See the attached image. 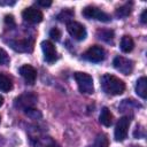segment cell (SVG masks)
Returning <instances> with one entry per match:
<instances>
[{"label":"cell","instance_id":"6da1fadb","mask_svg":"<svg viewBox=\"0 0 147 147\" xmlns=\"http://www.w3.org/2000/svg\"><path fill=\"white\" fill-rule=\"evenodd\" d=\"M100 83H101V88L103 90V92L110 95H119L125 90L124 82L110 74H105L101 77Z\"/></svg>","mask_w":147,"mask_h":147},{"label":"cell","instance_id":"7a4b0ae2","mask_svg":"<svg viewBox=\"0 0 147 147\" xmlns=\"http://www.w3.org/2000/svg\"><path fill=\"white\" fill-rule=\"evenodd\" d=\"M75 80L78 85V88L82 93L85 94H92L94 92V86H93V78L88 74L85 72H75L74 75Z\"/></svg>","mask_w":147,"mask_h":147},{"label":"cell","instance_id":"3957f363","mask_svg":"<svg viewBox=\"0 0 147 147\" xmlns=\"http://www.w3.org/2000/svg\"><path fill=\"white\" fill-rule=\"evenodd\" d=\"M36 102H37V95L31 92H25L15 99L14 106H15V108L22 109L25 111L29 108H33Z\"/></svg>","mask_w":147,"mask_h":147},{"label":"cell","instance_id":"277c9868","mask_svg":"<svg viewBox=\"0 0 147 147\" xmlns=\"http://www.w3.org/2000/svg\"><path fill=\"white\" fill-rule=\"evenodd\" d=\"M82 14L86 18H93V20H98V21H101V22H109L111 20L110 15H108L107 13L102 11L101 9H99L98 7H94V6L85 7L83 9Z\"/></svg>","mask_w":147,"mask_h":147},{"label":"cell","instance_id":"5b68a950","mask_svg":"<svg viewBox=\"0 0 147 147\" xmlns=\"http://www.w3.org/2000/svg\"><path fill=\"white\" fill-rule=\"evenodd\" d=\"M67 30H68L69 34L76 40H84L87 34L85 26L75 21H70L67 23Z\"/></svg>","mask_w":147,"mask_h":147},{"label":"cell","instance_id":"8992f818","mask_svg":"<svg viewBox=\"0 0 147 147\" xmlns=\"http://www.w3.org/2000/svg\"><path fill=\"white\" fill-rule=\"evenodd\" d=\"M129 126H130V118L127 116H123L118 119L115 126V133H114L116 141H123L126 138Z\"/></svg>","mask_w":147,"mask_h":147},{"label":"cell","instance_id":"52a82bcc","mask_svg":"<svg viewBox=\"0 0 147 147\" xmlns=\"http://www.w3.org/2000/svg\"><path fill=\"white\" fill-rule=\"evenodd\" d=\"M113 64H114V68L122 72L123 75H130L133 70V61L126 59V57H123V56H116L113 61Z\"/></svg>","mask_w":147,"mask_h":147},{"label":"cell","instance_id":"ba28073f","mask_svg":"<svg viewBox=\"0 0 147 147\" xmlns=\"http://www.w3.org/2000/svg\"><path fill=\"white\" fill-rule=\"evenodd\" d=\"M84 59L94 63L101 62L105 59V49L99 45H93L84 53Z\"/></svg>","mask_w":147,"mask_h":147},{"label":"cell","instance_id":"9c48e42d","mask_svg":"<svg viewBox=\"0 0 147 147\" xmlns=\"http://www.w3.org/2000/svg\"><path fill=\"white\" fill-rule=\"evenodd\" d=\"M22 17L24 18V21L32 23V24H36V23H40L42 21L44 15H42L41 10H39L34 7H29V8H25L23 10Z\"/></svg>","mask_w":147,"mask_h":147},{"label":"cell","instance_id":"30bf717a","mask_svg":"<svg viewBox=\"0 0 147 147\" xmlns=\"http://www.w3.org/2000/svg\"><path fill=\"white\" fill-rule=\"evenodd\" d=\"M41 49L44 53V59L46 62L52 63L57 59V53H56V48L53 45V42H51L49 40H44L41 42Z\"/></svg>","mask_w":147,"mask_h":147},{"label":"cell","instance_id":"8fae6325","mask_svg":"<svg viewBox=\"0 0 147 147\" xmlns=\"http://www.w3.org/2000/svg\"><path fill=\"white\" fill-rule=\"evenodd\" d=\"M20 74L24 78L25 83L29 85H33L37 78V71L36 69L30 64H24L20 68Z\"/></svg>","mask_w":147,"mask_h":147},{"label":"cell","instance_id":"7c38bea8","mask_svg":"<svg viewBox=\"0 0 147 147\" xmlns=\"http://www.w3.org/2000/svg\"><path fill=\"white\" fill-rule=\"evenodd\" d=\"M136 92L141 99H146L147 96V78L146 77H140L137 80Z\"/></svg>","mask_w":147,"mask_h":147},{"label":"cell","instance_id":"4fadbf2b","mask_svg":"<svg viewBox=\"0 0 147 147\" xmlns=\"http://www.w3.org/2000/svg\"><path fill=\"white\" fill-rule=\"evenodd\" d=\"M99 122L107 127L113 124V114L110 113V110L107 107H103L101 109V113L99 116Z\"/></svg>","mask_w":147,"mask_h":147},{"label":"cell","instance_id":"5bb4252c","mask_svg":"<svg viewBox=\"0 0 147 147\" xmlns=\"http://www.w3.org/2000/svg\"><path fill=\"white\" fill-rule=\"evenodd\" d=\"M119 47H121V51L123 53H130L134 47V41L130 36H124L121 39Z\"/></svg>","mask_w":147,"mask_h":147},{"label":"cell","instance_id":"9a60e30c","mask_svg":"<svg viewBox=\"0 0 147 147\" xmlns=\"http://www.w3.org/2000/svg\"><path fill=\"white\" fill-rule=\"evenodd\" d=\"M131 11H132V2H127L121 6L119 8H117L115 11V15L118 18H124V17H127L131 14Z\"/></svg>","mask_w":147,"mask_h":147},{"label":"cell","instance_id":"2e32d148","mask_svg":"<svg viewBox=\"0 0 147 147\" xmlns=\"http://www.w3.org/2000/svg\"><path fill=\"white\" fill-rule=\"evenodd\" d=\"M11 88H13V83L9 79V77H7L3 74H0V91L9 92Z\"/></svg>","mask_w":147,"mask_h":147},{"label":"cell","instance_id":"e0dca14e","mask_svg":"<svg viewBox=\"0 0 147 147\" xmlns=\"http://www.w3.org/2000/svg\"><path fill=\"white\" fill-rule=\"evenodd\" d=\"M10 46L15 51L26 52L29 47V41L28 40H15V41H10Z\"/></svg>","mask_w":147,"mask_h":147},{"label":"cell","instance_id":"ac0fdd59","mask_svg":"<svg viewBox=\"0 0 147 147\" xmlns=\"http://www.w3.org/2000/svg\"><path fill=\"white\" fill-rule=\"evenodd\" d=\"M98 37L106 41V42H113L114 39V31L113 30H99L98 31Z\"/></svg>","mask_w":147,"mask_h":147},{"label":"cell","instance_id":"d6986e66","mask_svg":"<svg viewBox=\"0 0 147 147\" xmlns=\"http://www.w3.org/2000/svg\"><path fill=\"white\" fill-rule=\"evenodd\" d=\"M108 138L106 134H99L95 140H94V144L92 146H88V147H108Z\"/></svg>","mask_w":147,"mask_h":147},{"label":"cell","instance_id":"ffe728a7","mask_svg":"<svg viewBox=\"0 0 147 147\" xmlns=\"http://www.w3.org/2000/svg\"><path fill=\"white\" fill-rule=\"evenodd\" d=\"M72 16H74V11L70 10V9H65V10L61 11V13L57 15V20L61 21V22H67V23H68V21H69L70 18H72Z\"/></svg>","mask_w":147,"mask_h":147},{"label":"cell","instance_id":"44dd1931","mask_svg":"<svg viewBox=\"0 0 147 147\" xmlns=\"http://www.w3.org/2000/svg\"><path fill=\"white\" fill-rule=\"evenodd\" d=\"M9 63V56L7 52L2 48H0V65H6Z\"/></svg>","mask_w":147,"mask_h":147},{"label":"cell","instance_id":"7402d4cb","mask_svg":"<svg viewBox=\"0 0 147 147\" xmlns=\"http://www.w3.org/2000/svg\"><path fill=\"white\" fill-rule=\"evenodd\" d=\"M25 114H26L29 117H31V118L41 117V114H40V111H39L38 109H36L34 107H33V108H29V109H26V110H25Z\"/></svg>","mask_w":147,"mask_h":147},{"label":"cell","instance_id":"603a6c76","mask_svg":"<svg viewBox=\"0 0 147 147\" xmlns=\"http://www.w3.org/2000/svg\"><path fill=\"white\" fill-rule=\"evenodd\" d=\"M49 37H51L53 40L59 41L60 38H61V32H60V30H59L57 28H53V29L49 31Z\"/></svg>","mask_w":147,"mask_h":147},{"label":"cell","instance_id":"cb8c5ba5","mask_svg":"<svg viewBox=\"0 0 147 147\" xmlns=\"http://www.w3.org/2000/svg\"><path fill=\"white\" fill-rule=\"evenodd\" d=\"M5 23L7 24V25H9V26H15V18H14V16L13 15H6L5 16Z\"/></svg>","mask_w":147,"mask_h":147},{"label":"cell","instance_id":"d4e9b609","mask_svg":"<svg viewBox=\"0 0 147 147\" xmlns=\"http://www.w3.org/2000/svg\"><path fill=\"white\" fill-rule=\"evenodd\" d=\"M140 21L141 23H147V9H145L142 13H141V16H140Z\"/></svg>","mask_w":147,"mask_h":147},{"label":"cell","instance_id":"484cf974","mask_svg":"<svg viewBox=\"0 0 147 147\" xmlns=\"http://www.w3.org/2000/svg\"><path fill=\"white\" fill-rule=\"evenodd\" d=\"M37 5L41 6V7H49L52 5V1H37Z\"/></svg>","mask_w":147,"mask_h":147},{"label":"cell","instance_id":"4316f807","mask_svg":"<svg viewBox=\"0 0 147 147\" xmlns=\"http://www.w3.org/2000/svg\"><path fill=\"white\" fill-rule=\"evenodd\" d=\"M15 1H1L0 0V5H14Z\"/></svg>","mask_w":147,"mask_h":147},{"label":"cell","instance_id":"83f0119b","mask_svg":"<svg viewBox=\"0 0 147 147\" xmlns=\"http://www.w3.org/2000/svg\"><path fill=\"white\" fill-rule=\"evenodd\" d=\"M46 147H60L57 144H55V142H51V144H48Z\"/></svg>","mask_w":147,"mask_h":147},{"label":"cell","instance_id":"f1b7e54d","mask_svg":"<svg viewBox=\"0 0 147 147\" xmlns=\"http://www.w3.org/2000/svg\"><path fill=\"white\" fill-rule=\"evenodd\" d=\"M2 105H3V98H2L1 95H0V107H1Z\"/></svg>","mask_w":147,"mask_h":147},{"label":"cell","instance_id":"f546056e","mask_svg":"<svg viewBox=\"0 0 147 147\" xmlns=\"http://www.w3.org/2000/svg\"><path fill=\"white\" fill-rule=\"evenodd\" d=\"M133 147H141V146H133Z\"/></svg>","mask_w":147,"mask_h":147}]
</instances>
